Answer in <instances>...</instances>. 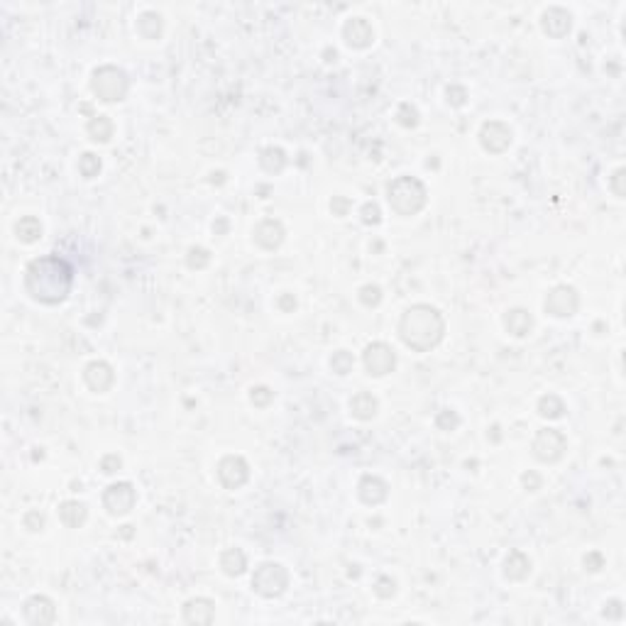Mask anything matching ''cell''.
<instances>
[{
    "label": "cell",
    "instance_id": "1",
    "mask_svg": "<svg viewBox=\"0 0 626 626\" xmlns=\"http://www.w3.org/2000/svg\"><path fill=\"white\" fill-rule=\"evenodd\" d=\"M74 272L62 257H39L25 272V289L39 304H59L71 291Z\"/></svg>",
    "mask_w": 626,
    "mask_h": 626
},
{
    "label": "cell",
    "instance_id": "2",
    "mask_svg": "<svg viewBox=\"0 0 626 626\" xmlns=\"http://www.w3.org/2000/svg\"><path fill=\"white\" fill-rule=\"evenodd\" d=\"M445 333V321L438 309L429 304H416L401 316L399 335L414 352H429L440 342Z\"/></svg>",
    "mask_w": 626,
    "mask_h": 626
},
{
    "label": "cell",
    "instance_id": "3",
    "mask_svg": "<svg viewBox=\"0 0 626 626\" xmlns=\"http://www.w3.org/2000/svg\"><path fill=\"white\" fill-rule=\"evenodd\" d=\"M387 198H389V206L394 208L399 216H416L421 208L426 206V186L414 176H399L389 183L387 188Z\"/></svg>",
    "mask_w": 626,
    "mask_h": 626
},
{
    "label": "cell",
    "instance_id": "4",
    "mask_svg": "<svg viewBox=\"0 0 626 626\" xmlns=\"http://www.w3.org/2000/svg\"><path fill=\"white\" fill-rule=\"evenodd\" d=\"M91 88L101 101L116 103L127 96V76L118 67H101L93 71Z\"/></svg>",
    "mask_w": 626,
    "mask_h": 626
},
{
    "label": "cell",
    "instance_id": "5",
    "mask_svg": "<svg viewBox=\"0 0 626 626\" xmlns=\"http://www.w3.org/2000/svg\"><path fill=\"white\" fill-rule=\"evenodd\" d=\"M289 585V573L279 563H262L252 575V587L262 597H279Z\"/></svg>",
    "mask_w": 626,
    "mask_h": 626
},
{
    "label": "cell",
    "instance_id": "6",
    "mask_svg": "<svg viewBox=\"0 0 626 626\" xmlns=\"http://www.w3.org/2000/svg\"><path fill=\"white\" fill-rule=\"evenodd\" d=\"M565 448H568V440L555 429L538 431V436L534 438V455L541 463H558L565 455Z\"/></svg>",
    "mask_w": 626,
    "mask_h": 626
},
{
    "label": "cell",
    "instance_id": "7",
    "mask_svg": "<svg viewBox=\"0 0 626 626\" xmlns=\"http://www.w3.org/2000/svg\"><path fill=\"white\" fill-rule=\"evenodd\" d=\"M135 501H137V494H135V487H132L130 482H116V485L108 487L106 494H103V506H106L108 514H113V516L130 514Z\"/></svg>",
    "mask_w": 626,
    "mask_h": 626
},
{
    "label": "cell",
    "instance_id": "8",
    "mask_svg": "<svg viewBox=\"0 0 626 626\" xmlns=\"http://www.w3.org/2000/svg\"><path fill=\"white\" fill-rule=\"evenodd\" d=\"M362 362H365V370L370 372L372 377H384L394 370L396 355L387 342H372V345H367L365 355H362Z\"/></svg>",
    "mask_w": 626,
    "mask_h": 626
},
{
    "label": "cell",
    "instance_id": "9",
    "mask_svg": "<svg viewBox=\"0 0 626 626\" xmlns=\"http://www.w3.org/2000/svg\"><path fill=\"white\" fill-rule=\"evenodd\" d=\"M580 306V296L573 286L560 284L555 289H550L548 299H545V311L555 318H570Z\"/></svg>",
    "mask_w": 626,
    "mask_h": 626
},
{
    "label": "cell",
    "instance_id": "10",
    "mask_svg": "<svg viewBox=\"0 0 626 626\" xmlns=\"http://www.w3.org/2000/svg\"><path fill=\"white\" fill-rule=\"evenodd\" d=\"M250 477V468L247 463L240 458V455H225V458L218 463V480L225 489H237L242 487Z\"/></svg>",
    "mask_w": 626,
    "mask_h": 626
},
{
    "label": "cell",
    "instance_id": "11",
    "mask_svg": "<svg viewBox=\"0 0 626 626\" xmlns=\"http://www.w3.org/2000/svg\"><path fill=\"white\" fill-rule=\"evenodd\" d=\"M480 142L482 147H485L487 152H492V155H499V152H504L506 147L511 145V130L509 125H504V123L499 120H489L482 125L480 130Z\"/></svg>",
    "mask_w": 626,
    "mask_h": 626
},
{
    "label": "cell",
    "instance_id": "12",
    "mask_svg": "<svg viewBox=\"0 0 626 626\" xmlns=\"http://www.w3.org/2000/svg\"><path fill=\"white\" fill-rule=\"evenodd\" d=\"M25 614V622L32 624V626H47L57 619V609H54V602L44 594H34L25 602L22 607Z\"/></svg>",
    "mask_w": 626,
    "mask_h": 626
},
{
    "label": "cell",
    "instance_id": "13",
    "mask_svg": "<svg viewBox=\"0 0 626 626\" xmlns=\"http://www.w3.org/2000/svg\"><path fill=\"white\" fill-rule=\"evenodd\" d=\"M342 37H345V44L352 49H367L372 42H375V32H372V25L367 22L365 18H352L345 22L342 27Z\"/></svg>",
    "mask_w": 626,
    "mask_h": 626
},
{
    "label": "cell",
    "instance_id": "14",
    "mask_svg": "<svg viewBox=\"0 0 626 626\" xmlns=\"http://www.w3.org/2000/svg\"><path fill=\"white\" fill-rule=\"evenodd\" d=\"M113 380H116L113 367L108 365V362H103V360L91 362V365H86V370H83V382L88 384V389L98 391V394H103V391L111 389Z\"/></svg>",
    "mask_w": 626,
    "mask_h": 626
},
{
    "label": "cell",
    "instance_id": "15",
    "mask_svg": "<svg viewBox=\"0 0 626 626\" xmlns=\"http://www.w3.org/2000/svg\"><path fill=\"white\" fill-rule=\"evenodd\" d=\"M255 242L262 247V250H277V247L284 242V225L274 218H267L260 225L255 228Z\"/></svg>",
    "mask_w": 626,
    "mask_h": 626
},
{
    "label": "cell",
    "instance_id": "16",
    "mask_svg": "<svg viewBox=\"0 0 626 626\" xmlns=\"http://www.w3.org/2000/svg\"><path fill=\"white\" fill-rule=\"evenodd\" d=\"M541 25H543V32L548 34V37L560 39V37H565V34L570 32L573 18H570V13L565 8H548L543 13Z\"/></svg>",
    "mask_w": 626,
    "mask_h": 626
},
{
    "label": "cell",
    "instance_id": "17",
    "mask_svg": "<svg viewBox=\"0 0 626 626\" xmlns=\"http://www.w3.org/2000/svg\"><path fill=\"white\" fill-rule=\"evenodd\" d=\"M357 494H360V499L365 501V504L377 506V504H382V501L387 499L389 487H387V482L382 480V477L365 475L360 480V485H357Z\"/></svg>",
    "mask_w": 626,
    "mask_h": 626
},
{
    "label": "cell",
    "instance_id": "18",
    "mask_svg": "<svg viewBox=\"0 0 626 626\" xmlns=\"http://www.w3.org/2000/svg\"><path fill=\"white\" fill-rule=\"evenodd\" d=\"M216 619V604L206 597L188 599L183 604V622L186 624H211Z\"/></svg>",
    "mask_w": 626,
    "mask_h": 626
},
{
    "label": "cell",
    "instance_id": "19",
    "mask_svg": "<svg viewBox=\"0 0 626 626\" xmlns=\"http://www.w3.org/2000/svg\"><path fill=\"white\" fill-rule=\"evenodd\" d=\"M504 326L514 338H526L531 331H534V318H531V313L524 309H511L504 316Z\"/></svg>",
    "mask_w": 626,
    "mask_h": 626
},
{
    "label": "cell",
    "instance_id": "20",
    "mask_svg": "<svg viewBox=\"0 0 626 626\" xmlns=\"http://www.w3.org/2000/svg\"><path fill=\"white\" fill-rule=\"evenodd\" d=\"M59 519H62L69 529H78V526H83L88 519L86 504H83V501H76V499L64 501V504L59 506Z\"/></svg>",
    "mask_w": 626,
    "mask_h": 626
},
{
    "label": "cell",
    "instance_id": "21",
    "mask_svg": "<svg viewBox=\"0 0 626 626\" xmlns=\"http://www.w3.org/2000/svg\"><path fill=\"white\" fill-rule=\"evenodd\" d=\"M377 399L370 394V391H360L350 399V414L355 416L357 421H372L377 416Z\"/></svg>",
    "mask_w": 626,
    "mask_h": 626
},
{
    "label": "cell",
    "instance_id": "22",
    "mask_svg": "<svg viewBox=\"0 0 626 626\" xmlns=\"http://www.w3.org/2000/svg\"><path fill=\"white\" fill-rule=\"evenodd\" d=\"M531 573V560L521 550H511L509 558L504 560V575L509 580H524Z\"/></svg>",
    "mask_w": 626,
    "mask_h": 626
},
{
    "label": "cell",
    "instance_id": "23",
    "mask_svg": "<svg viewBox=\"0 0 626 626\" xmlns=\"http://www.w3.org/2000/svg\"><path fill=\"white\" fill-rule=\"evenodd\" d=\"M15 235H18V240L25 242V245H32V242H37L39 237H42V223H39L34 216L20 218L18 225H15Z\"/></svg>",
    "mask_w": 626,
    "mask_h": 626
},
{
    "label": "cell",
    "instance_id": "24",
    "mask_svg": "<svg viewBox=\"0 0 626 626\" xmlns=\"http://www.w3.org/2000/svg\"><path fill=\"white\" fill-rule=\"evenodd\" d=\"M221 568L225 575H230V578H237V575L245 573L247 568V558L245 553H242L240 548H228L225 553L221 555Z\"/></svg>",
    "mask_w": 626,
    "mask_h": 626
},
{
    "label": "cell",
    "instance_id": "25",
    "mask_svg": "<svg viewBox=\"0 0 626 626\" xmlns=\"http://www.w3.org/2000/svg\"><path fill=\"white\" fill-rule=\"evenodd\" d=\"M260 164H262V169H265V172L279 174L281 169L286 167L284 150H279V147H267V150H262V155H260Z\"/></svg>",
    "mask_w": 626,
    "mask_h": 626
},
{
    "label": "cell",
    "instance_id": "26",
    "mask_svg": "<svg viewBox=\"0 0 626 626\" xmlns=\"http://www.w3.org/2000/svg\"><path fill=\"white\" fill-rule=\"evenodd\" d=\"M137 29H140V34L145 39H159V34H162V15H157V13L140 15V20H137Z\"/></svg>",
    "mask_w": 626,
    "mask_h": 626
},
{
    "label": "cell",
    "instance_id": "27",
    "mask_svg": "<svg viewBox=\"0 0 626 626\" xmlns=\"http://www.w3.org/2000/svg\"><path fill=\"white\" fill-rule=\"evenodd\" d=\"M88 135L96 142H108L113 137V123L108 116H96L88 123Z\"/></svg>",
    "mask_w": 626,
    "mask_h": 626
},
{
    "label": "cell",
    "instance_id": "28",
    "mask_svg": "<svg viewBox=\"0 0 626 626\" xmlns=\"http://www.w3.org/2000/svg\"><path fill=\"white\" fill-rule=\"evenodd\" d=\"M538 414L543 416V419H560V416L565 414V404L560 396L555 394H548V396H541L538 401Z\"/></svg>",
    "mask_w": 626,
    "mask_h": 626
},
{
    "label": "cell",
    "instance_id": "29",
    "mask_svg": "<svg viewBox=\"0 0 626 626\" xmlns=\"http://www.w3.org/2000/svg\"><path fill=\"white\" fill-rule=\"evenodd\" d=\"M78 172H81V176H86V179H96L98 174H101V159L96 155H91V152H86V155L78 157Z\"/></svg>",
    "mask_w": 626,
    "mask_h": 626
},
{
    "label": "cell",
    "instance_id": "30",
    "mask_svg": "<svg viewBox=\"0 0 626 626\" xmlns=\"http://www.w3.org/2000/svg\"><path fill=\"white\" fill-rule=\"evenodd\" d=\"M331 370L335 372V375H347V372H352V355L350 352H345V350L333 352Z\"/></svg>",
    "mask_w": 626,
    "mask_h": 626
},
{
    "label": "cell",
    "instance_id": "31",
    "mask_svg": "<svg viewBox=\"0 0 626 626\" xmlns=\"http://www.w3.org/2000/svg\"><path fill=\"white\" fill-rule=\"evenodd\" d=\"M208 262H211V252H208L206 247H191V250H188L186 265L191 267V270H203Z\"/></svg>",
    "mask_w": 626,
    "mask_h": 626
},
{
    "label": "cell",
    "instance_id": "32",
    "mask_svg": "<svg viewBox=\"0 0 626 626\" xmlns=\"http://www.w3.org/2000/svg\"><path fill=\"white\" fill-rule=\"evenodd\" d=\"M436 426H438L440 431H455L460 426V416L455 414V411L445 409V411H440V414L436 416Z\"/></svg>",
    "mask_w": 626,
    "mask_h": 626
},
{
    "label": "cell",
    "instance_id": "33",
    "mask_svg": "<svg viewBox=\"0 0 626 626\" xmlns=\"http://www.w3.org/2000/svg\"><path fill=\"white\" fill-rule=\"evenodd\" d=\"M360 301L365 306H377L382 301V289H380V286H375V284L362 286V289H360Z\"/></svg>",
    "mask_w": 626,
    "mask_h": 626
},
{
    "label": "cell",
    "instance_id": "34",
    "mask_svg": "<svg viewBox=\"0 0 626 626\" xmlns=\"http://www.w3.org/2000/svg\"><path fill=\"white\" fill-rule=\"evenodd\" d=\"M250 399H252V404L255 406H267L272 399H274V391H272L270 387H255L252 394H250Z\"/></svg>",
    "mask_w": 626,
    "mask_h": 626
},
{
    "label": "cell",
    "instance_id": "35",
    "mask_svg": "<svg viewBox=\"0 0 626 626\" xmlns=\"http://www.w3.org/2000/svg\"><path fill=\"white\" fill-rule=\"evenodd\" d=\"M399 123L404 127H414L416 123H419V113H416V108H411L409 103H401V108H399Z\"/></svg>",
    "mask_w": 626,
    "mask_h": 626
},
{
    "label": "cell",
    "instance_id": "36",
    "mask_svg": "<svg viewBox=\"0 0 626 626\" xmlns=\"http://www.w3.org/2000/svg\"><path fill=\"white\" fill-rule=\"evenodd\" d=\"M380 221H382L380 206H377V203H365V206H362V223H367V225H377Z\"/></svg>",
    "mask_w": 626,
    "mask_h": 626
},
{
    "label": "cell",
    "instance_id": "37",
    "mask_svg": "<svg viewBox=\"0 0 626 626\" xmlns=\"http://www.w3.org/2000/svg\"><path fill=\"white\" fill-rule=\"evenodd\" d=\"M394 590H396V585H394V580L391 578H380L377 580V585H375V592L380 594L382 599H387V597H391V594H394Z\"/></svg>",
    "mask_w": 626,
    "mask_h": 626
},
{
    "label": "cell",
    "instance_id": "38",
    "mask_svg": "<svg viewBox=\"0 0 626 626\" xmlns=\"http://www.w3.org/2000/svg\"><path fill=\"white\" fill-rule=\"evenodd\" d=\"M602 617H607V619H622L624 617V604L619 602V599H609V602L604 604V609H602Z\"/></svg>",
    "mask_w": 626,
    "mask_h": 626
},
{
    "label": "cell",
    "instance_id": "39",
    "mask_svg": "<svg viewBox=\"0 0 626 626\" xmlns=\"http://www.w3.org/2000/svg\"><path fill=\"white\" fill-rule=\"evenodd\" d=\"M624 176H626L624 169H617V172H614V176H612V191H614V196H619V198H624V193H626Z\"/></svg>",
    "mask_w": 626,
    "mask_h": 626
},
{
    "label": "cell",
    "instance_id": "40",
    "mask_svg": "<svg viewBox=\"0 0 626 626\" xmlns=\"http://www.w3.org/2000/svg\"><path fill=\"white\" fill-rule=\"evenodd\" d=\"M25 526H27L29 531H42V526H44V516L39 514V511H29V514L25 516Z\"/></svg>",
    "mask_w": 626,
    "mask_h": 626
},
{
    "label": "cell",
    "instance_id": "41",
    "mask_svg": "<svg viewBox=\"0 0 626 626\" xmlns=\"http://www.w3.org/2000/svg\"><path fill=\"white\" fill-rule=\"evenodd\" d=\"M120 458H118V455H106V458L101 460V470L106 472V475H113V472H118L120 470Z\"/></svg>",
    "mask_w": 626,
    "mask_h": 626
},
{
    "label": "cell",
    "instance_id": "42",
    "mask_svg": "<svg viewBox=\"0 0 626 626\" xmlns=\"http://www.w3.org/2000/svg\"><path fill=\"white\" fill-rule=\"evenodd\" d=\"M465 98H468V93H465L463 86H450L448 88V101L453 103V106H463Z\"/></svg>",
    "mask_w": 626,
    "mask_h": 626
},
{
    "label": "cell",
    "instance_id": "43",
    "mask_svg": "<svg viewBox=\"0 0 626 626\" xmlns=\"http://www.w3.org/2000/svg\"><path fill=\"white\" fill-rule=\"evenodd\" d=\"M331 208H333V216H345L347 208H350V201L342 198V196H335L333 198V203H331Z\"/></svg>",
    "mask_w": 626,
    "mask_h": 626
},
{
    "label": "cell",
    "instance_id": "44",
    "mask_svg": "<svg viewBox=\"0 0 626 626\" xmlns=\"http://www.w3.org/2000/svg\"><path fill=\"white\" fill-rule=\"evenodd\" d=\"M602 565H604V558H602V555H599V553H590V555H585V568L592 570V573H594V570L602 568Z\"/></svg>",
    "mask_w": 626,
    "mask_h": 626
},
{
    "label": "cell",
    "instance_id": "45",
    "mask_svg": "<svg viewBox=\"0 0 626 626\" xmlns=\"http://www.w3.org/2000/svg\"><path fill=\"white\" fill-rule=\"evenodd\" d=\"M524 485L529 487V489H538V485H541V480L536 475H524Z\"/></svg>",
    "mask_w": 626,
    "mask_h": 626
},
{
    "label": "cell",
    "instance_id": "46",
    "mask_svg": "<svg viewBox=\"0 0 626 626\" xmlns=\"http://www.w3.org/2000/svg\"><path fill=\"white\" fill-rule=\"evenodd\" d=\"M279 306L284 311H291V309H296V299H291V296H281L279 299Z\"/></svg>",
    "mask_w": 626,
    "mask_h": 626
}]
</instances>
